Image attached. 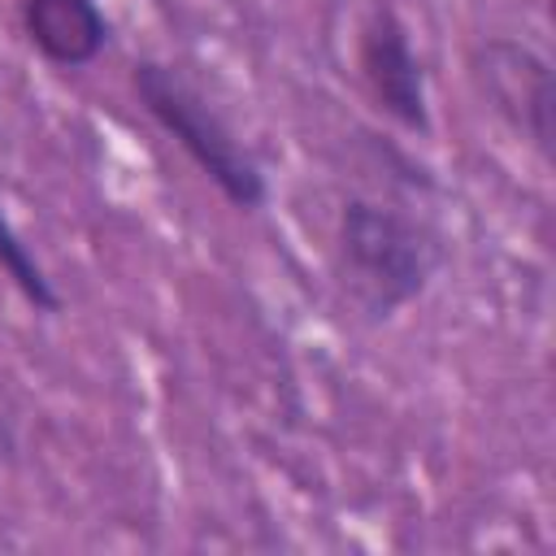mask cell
Instances as JSON below:
<instances>
[{"label": "cell", "instance_id": "obj_1", "mask_svg": "<svg viewBox=\"0 0 556 556\" xmlns=\"http://www.w3.org/2000/svg\"><path fill=\"white\" fill-rule=\"evenodd\" d=\"M334 252L352 300L369 317H391L395 308L413 304L430 287L443 256L439 235L426 222L365 195H352L343 204Z\"/></svg>", "mask_w": 556, "mask_h": 556}, {"label": "cell", "instance_id": "obj_2", "mask_svg": "<svg viewBox=\"0 0 556 556\" xmlns=\"http://www.w3.org/2000/svg\"><path fill=\"white\" fill-rule=\"evenodd\" d=\"M130 87L143 113L195 161V169L239 208L252 213L265 204V174L252 161V152L230 135V126L204 104V96L182 83L169 65L161 61H135L130 65Z\"/></svg>", "mask_w": 556, "mask_h": 556}, {"label": "cell", "instance_id": "obj_3", "mask_svg": "<svg viewBox=\"0 0 556 556\" xmlns=\"http://www.w3.org/2000/svg\"><path fill=\"white\" fill-rule=\"evenodd\" d=\"M478 83L491 100V109L543 156L552 161V113H556V83L552 65L517 39H486L478 48Z\"/></svg>", "mask_w": 556, "mask_h": 556}, {"label": "cell", "instance_id": "obj_4", "mask_svg": "<svg viewBox=\"0 0 556 556\" xmlns=\"http://www.w3.org/2000/svg\"><path fill=\"white\" fill-rule=\"evenodd\" d=\"M356 65L369 100L400 122L413 135L430 130V104H426V70L413 52L408 26L391 4H374V13L361 26L356 39Z\"/></svg>", "mask_w": 556, "mask_h": 556}, {"label": "cell", "instance_id": "obj_5", "mask_svg": "<svg viewBox=\"0 0 556 556\" xmlns=\"http://www.w3.org/2000/svg\"><path fill=\"white\" fill-rule=\"evenodd\" d=\"M22 30L56 70H83L109 43V17L96 0H22Z\"/></svg>", "mask_w": 556, "mask_h": 556}, {"label": "cell", "instance_id": "obj_6", "mask_svg": "<svg viewBox=\"0 0 556 556\" xmlns=\"http://www.w3.org/2000/svg\"><path fill=\"white\" fill-rule=\"evenodd\" d=\"M0 274L17 287V295L30 308H39V313H56L61 308V295H56L52 278L43 274V265L35 261V252L22 243V235L13 230V222L4 217V208H0Z\"/></svg>", "mask_w": 556, "mask_h": 556}]
</instances>
